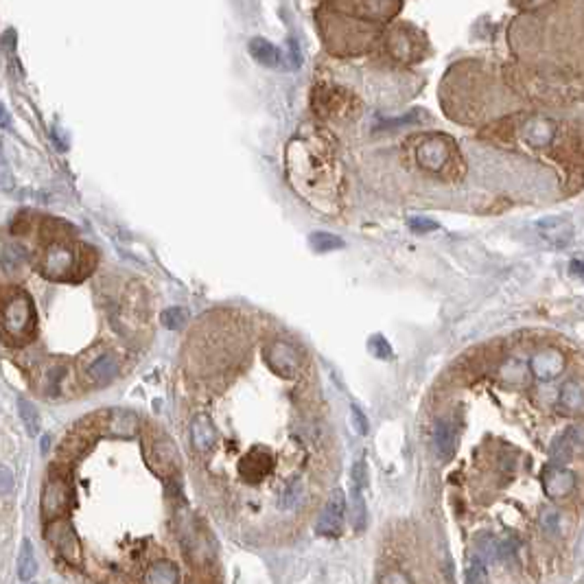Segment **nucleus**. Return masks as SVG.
Wrapping results in <instances>:
<instances>
[{"mask_svg":"<svg viewBox=\"0 0 584 584\" xmlns=\"http://www.w3.org/2000/svg\"><path fill=\"white\" fill-rule=\"evenodd\" d=\"M0 328L11 341H27L33 335L35 311L25 291L13 289L0 298Z\"/></svg>","mask_w":584,"mask_h":584,"instance_id":"obj_1","label":"nucleus"},{"mask_svg":"<svg viewBox=\"0 0 584 584\" xmlns=\"http://www.w3.org/2000/svg\"><path fill=\"white\" fill-rule=\"evenodd\" d=\"M263 355H265V363L269 366V370L278 376L294 379V376H298V372L302 368V357L296 346H291L289 341H283V339L269 341L265 346Z\"/></svg>","mask_w":584,"mask_h":584,"instance_id":"obj_2","label":"nucleus"},{"mask_svg":"<svg viewBox=\"0 0 584 584\" xmlns=\"http://www.w3.org/2000/svg\"><path fill=\"white\" fill-rule=\"evenodd\" d=\"M144 455H147L149 466L158 473V475H171L179 464V455L175 444L169 440L164 433H151L144 442Z\"/></svg>","mask_w":584,"mask_h":584,"instance_id":"obj_3","label":"nucleus"},{"mask_svg":"<svg viewBox=\"0 0 584 584\" xmlns=\"http://www.w3.org/2000/svg\"><path fill=\"white\" fill-rule=\"evenodd\" d=\"M46 538L48 543L60 552V556L72 564L81 562V543L72 530V525L62 517V519H53L46 527Z\"/></svg>","mask_w":584,"mask_h":584,"instance_id":"obj_4","label":"nucleus"},{"mask_svg":"<svg viewBox=\"0 0 584 584\" xmlns=\"http://www.w3.org/2000/svg\"><path fill=\"white\" fill-rule=\"evenodd\" d=\"M72 501V488L64 477H50L42 490V515L53 521L62 519Z\"/></svg>","mask_w":584,"mask_h":584,"instance_id":"obj_5","label":"nucleus"},{"mask_svg":"<svg viewBox=\"0 0 584 584\" xmlns=\"http://www.w3.org/2000/svg\"><path fill=\"white\" fill-rule=\"evenodd\" d=\"M344 519H346V497L337 488L331 492V497H328L322 515L318 519L315 530L322 536H339L344 530Z\"/></svg>","mask_w":584,"mask_h":584,"instance_id":"obj_6","label":"nucleus"},{"mask_svg":"<svg viewBox=\"0 0 584 584\" xmlns=\"http://www.w3.org/2000/svg\"><path fill=\"white\" fill-rule=\"evenodd\" d=\"M75 254L64 243H53L46 247L42 257V271L53 280H66L70 278L72 269H75Z\"/></svg>","mask_w":584,"mask_h":584,"instance_id":"obj_7","label":"nucleus"},{"mask_svg":"<svg viewBox=\"0 0 584 584\" xmlns=\"http://www.w3.org/2000/svg\"><path fill=\"white\" fill-rule=\"evenodd\" d=\"M460 444V425L453 418H440L433 427V451L437 460L449 462Z\"/></svg>","mask_w":584,"mask_h":584,"instance_id":"obj_8","label":"nucleus"},{"mask_svg":"<svg viewBox=\"0 0 584 584\" xmlns=\"http://www.w3.org/2000/svg\"><path fill=\"white\" fill-rule=\"evenodd\" d=\"M564 366H567V359H564V355L560 351H556V348L538 351L530 359V372L538 381H554V379H558L564 372Z\"/></svg>","mask_w":584,"mask_h":584,"instance_id":"obj_9","label":"nucleus"},{"mask_svg":"<svg viewBox=\"0 0 584 584\" xmlns=\"http://www.w3.org/2000/svg\"><path fill=\"white\" fill-rule=\"evenodd\" d=\"M271 468H273V458H271L269 449H265V447H252L239 464L241 477L250 480V482H259V480L267 477Z\"/></svg>","mask_w":584,"mask_h":584,"instance_id":"obj_10","label":"nucleus"},{"mask_svg":"<svg viewBox=\"0 0 584 584\" xmlns=\"http://www.w3.org/2000/svg\"><path fill=\"white\" fill-rule=\"evenodd\" d=\"M543 488L547 497L552 499H564L576 490V475L564 466H547L543 473Z\"/></svg>","mask_w":584,"mask_h":584,"instance_id":"obj_11","label":"nucleus"},{"mask_svg":"<svg viewBox=\"0 0 584 584\" xmlns=\"http://www.w3.org/2000/svg\"><path fill=\"white\" fill-rule=\"evenodd\" d=\"M558 412L564 416H582L584 414V379H567L558 392Z\"/></svg>","mask_w":584,"mask_h":584,"instance_id":"obj_12","label":"nucleus"},{"mask_svg":"<svg viewBox=\"0 0 584 584\" xmlns=\"http://www.w3.org/2000/svg\"><path fill=\"white\" fill-rule=\"evenodd\" d=\"M103 427L109 435L130 440V437H134L140 431V418L130 409H109Z\"/></svg>","mask_w":584,"mask_h":584,"instance_id":"obj_13","label":"nucleus"},{"mask_svg":"<svg viewBox=\"0 0 584 584\" xmlns=\"http://www.w3.org/2000/svg\"><path fill=\"white\" fill-rule=\"evenodd\" d=\"M536 230H538V234L543 236L547 243H552L556 247L567 245L571 241V234H573L571 226L564 222V219H560V217L543 219V222H538Z\"/></svg>","mask_w":584,"mask_h":584,"instance_id":"obj_14","label":"nucleus"},{"mask_svg":"<svg viewBox=\"0 0 584 584\" xmlns=\"http://www.w3.org/2000/svg\"><path fill=\"white\" fill-rule=\"evenodd\" d=\"M449 142H435V140H425L423 144H418V149H416V156L418 160H421V164L425 169H431V171H442L444 169V164L449 160Z\"/></svg>","mask_w":584,"mask_h":584,"instance_id":"obj_15","label":"nucleus"},{"mask_svg":"<svg viewBox=\"0 0 584 584\" xmlns=\"http://www.w3.org/2000/svg\"><path fill=\"white\" fill-rule=\"evenodd\" d=\"M191 440H193V447L197 451H208L215 440H217V429L212 427L210 423V418L204 416V414H199L193 418V425H191Z\"/></svg>","mask_w":584,"mask_h":584,"instance_id":"obj_16","label":"nucleus"},{"mask_svg":"<svg viewBox=\"0 0 584 584\" xmlns=\"http://www.w3.org/2000/svg\"><path fill=\"white\" fill-rule=\"evenodd\" d=\"M118 374V361L112 355H103L99 357L93 366L88 368V379L97 383V386H103V383H109L112 379H116Z\"/></svg>","mask_w":584,"mask_h":584,"instance_id":"obj_17","label":"nucleus"},{"mask_svg":"<svg viewBox=\"0 0 584 584\" xmlns=\"http://www.w3.org/2000/svg\"><path fill=\"white\" fill-rule=\"evenodd\" d=\"M247 48H250L252 57L257 60L259 64L267 66V68H276V66L280 64V53H278V48L273 46L271 42L263 40V38H252L250 44H247Z\"/></svg>","mask_w":584,"mask_h":584,"instance_id":"obj_18","label":"nucleus"},{"mask_svg":"<svg viewBox=\"0 0 584 584\" xmlns=\"http://www.w3.org/2000/svg\"><path fill=\"white\" fill-rule=\"evenodd\" d=\"M177 580H179L177 567L167 560L154 562L147 576H144V584H177Z\"/></svg>","mask_w":584,"mask_h":584,"instance_id":"obj_19","label":"nucleus"},{"mask_svg":"<svg viewBox=\"0 0 584 584\" xmlns=\"http://www.w3.org/2000/svg\"><path fill=\"white\" fill-rule=\"evenodd\" d=\"M573 453H576V449L569 442L567 433L562 431L560 435L554 437V442L550 447V458H552L554 466H567V462H571V458H573Z\"/></svg>","mask_w":584,"mask_h":584,"instance_id":"obj_20","label":"nucleus"},{"mask_svg":"<svg viewBox=\"0 0 584 584\" xmlns=\"http://www.w3.org/2000/svg\"><path fill=\"white\" fill-rule=\"evenodd\" d=\"M35 571H38V562H35L31 543L25 541L22 543V550H20V556H18V576H20V580L27 582V580H31L35 576Z\"/></svg>","mask_w":584,"mask_h":584,"instance_id":"obj_21","label":"nucleus"},{"mask_svg":"<svg viewBox=\"0 0 584 584\" xmlns=\"http://www.w3.org/2000/svg\"><path fill=\"white\" fill-rule=\"evenodd\" d=\"M466 584H486L488 580V571H486V560L480 558L477 554H473L468 558V564H466Z\"/></svg>","mask_w":584,"mask_h":584,"instance_id":"obj_22","label":"nucleus"},{"mask_svg":"<svg viewBox=\"0 0 584 584\" xmlns=\"http://www.w3.org/2000/svg\"><path fill=\"white\" fill-rule=\"evenodd\" d=\"M18 412H20V418H22L29 435H35L40 431V416L27 398H18Z\"/></svg>","mask_w":584,"mask_h":584,"instance_id":"obj_23","label":"nucleus"},{"mask_svg":"<svg viewBox=\"0 0 584 584\" xmlns=\"http://www.w3.org/2000/svg\"><path fill=\"white\" fill-rule=\"evenodd\" d=\"M538 523H541V527H543L545 534H552V536L562 534V512H560V510H556V508L543 510V515H541Z\"/></svg>","mask_w":584,"mask_h":584,"instance_id":"obj_24","label":"nucleus"},{"mask_svg":"<svg viewBox=\"0 0 584 584\" xmlns=\"http://www.w3.org/2000/svg\"><path fill=\"white\" fill-rule=\"evenodd\" d=\"M497 552H499V538L492 534H482L475 541V554L480 558H484L486 562L497 560Z\"/></svg>","mask_w":584,"mask_h":584,"instance_id":"obj_25","label":"nucleus"},{"mask_svg":"<svg viewBox=\"0 0 584 584\" xmlns=\"http://www.w3.org/2000/svg\"><path fill=\"white\" fill-rule=\"evenodd\" d=\"M160 322L167 328H171V331H179V328L186 326L189 313H186V308H182V306H171V308H167V311H162Z\"/></svg>","mask_w":584,"mask_h":584,"instance_id":"obj_26","label":"nucleus"},{"mask_svg":"<svg viewBox=\"0 0 584 584\" xmlns=\"http://www.w3.org/2000/svg\"><path fill=\"white\" fill-rule=\"evenodd\" d=\"M363 488H355L353 486V525L357 532H363V527H366L368 515H366V501H363L361 495Z\"/></svg>","mask_w":584,"mask_h":584,"instance_id":"obj_27","label":"nucleus"},{"mask_svg":"<svg viewBox=\"0 0 584 584\" xmlns=\"http://www.w3.org/2000/svg\"><path fill=\"white\" fill-rule=\"evenodd\" d=\"M300 499H302V484H300V480H294V482H289L287 488L283 490L278 508L280 510H294Z\"/></svg>","mask_w":584,"mask_h":584,"instance_id":"obj_28","label":"nucleus"},{"mask_svg":"<svg viewBox=\"0 0 584 584\" xmlns=\"http://www.w3.org/2000/svg\"><path fill=\"white\" fill-rule=\"evenodd\" d=\"M311 245H313L315 252H331V250H339L344 245V241L335 234L315 232V234H311Z\"/></svg>","mask_w":584,"mask_h":584,"instance_id":"obj_29","label":"nucleus"},{"mask_svg":"<svg viewBox=\"0 0 584 584\" xmlns=\"http://www.w3.org/2000/svg\"><path fill=\"white\" fill-rule=\"evenodd\" d=\"M368 348H370V353H372L376 359H383V361H388V359L394 357L392 346L388 344V339L383 337V335H372L370 341H368Z\"/></svg>","mask_w":584,"mask_h":584,"instance_id":"obj_30","label":"nucleus"},{"mask_svg":"<svg viewBox=\"0 0 584 584\" xmlns=\"http://www.w3.org/2000/svg\"><path fill=\"white\" fill-rule=\"evenodd\" d=\"M376 584H414V580L409 578L407 571L398 569V567H390L386 571H381Z\"/></svg>","mask_w":584,"mask_h":584,"instance_id":"obj_31","label":"nucleus"},{"mask_svg":"<svg viewBox=\"0 0 584 584\" xmlns=\"http://www.w3.org/2000/svg\"><path fill=\"white\" fill-rule=\"evenodd\" d=\"M425 114L423 112H418V109H414L412 114H405V116H400V118H394V121H386L383 123L379 130H398V127H405V125H412L416 118H423Z\"/></svg>","mask_w":584,"mask_h":584,"instance_id":"obj_32","label":"nucleus"},{"mask_svg":"<svg viewBox=\"0 0 584 584\" xmlns=\"http://www.w3.org/2000/svg\"><path fill=\"white\" fill-rule=\"evenodd\" d=\"M567 437H569V442L573 444L576 451H584V425H576V427H569L567 431Z\"/></svg>","mask_w":584,"mask_h":584,"instance_id":"obj_33","label":"nucleus"},{"mask_svg":"<svg viewBox=\"0 0 584 584\" xmlns=\"http://www.w3.org/2000/svg\"><path fill=\"white\" fill-rule=\"evenodd\" d=\"M409 226L416 232H433V230H437V224L431 222V219H425V217H412L409 219Z\"/></svg>","mask_w":584,"mask_h":584,"instance_id":"obj_34","label":"nucleus"},{"mask_svg":"<svg viewBox=\"0 0 584 584\" xmlns=\"http://www.w3.org/2000/svg\"><path fill=\"white\" fill-rule=\"evenodd\" d=\"M351 418H353L355 431L361 433V435H366L368 433V421H366V416H363V412L359 407H351Z\"/></svg>","mask_w":584,"mask_h":584,"instance_id":"obj_35","label":"nucleus"},{"mask_svg":"<svg viewBox=\"0 0 584 584\" xmlns=\"http://www.w3.org/2000/svg\"><path fill=\"white\" fill-rule=\"evenodd\" d=\"M13 488V475H11V470L5 466V464H0V495H7V492Z\"/></svg>","mask_w":584,"mask_h":584,"instance_id":"obj_36","label":"nucleus"},{"mask_svg":"<svg viewBox=\"0 0 584 584\" xmlns=\"http://www.w3.org/2000/svg\"><path fill=\"white\" fill-rule=\"evenodd\" d=\"M569 271H571V276H576V278L584 280V261H582V259H576V261H571V265H569Z\"/></svg>","mask_w":584,"mask_h":584,"instance_id":"obj_37","label":"nucleus"},{"mask_svg":"<svg viewBox=\"0 0 584 584\" xmlns=\"http://www.w3.org/2000/svg\"><path fill=\"white\" fill-rule=\"evenodd\" d=\"M9 125V112L5 109V105L0 103V127H7Z\"/></svg>","mask_w":584,"mask_h":584,"instance_id":"obj_38","label":"nucleus"}]
</instances>
